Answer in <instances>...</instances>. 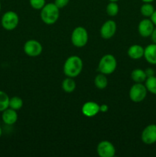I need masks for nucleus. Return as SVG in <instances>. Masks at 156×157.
I'll use <instances>...</instances> for the list:
<instances>
[{
  "label": "nucleus",
  "instance_id": "1",
  "mask_svg": "<svg viewBox=\"0 0 156 157\" xmlns=\"http://www.w3.org/2000/svg\"><path fill=\"white\" fill-rule=\"evenodd\" d=\"M83 61L79 56L72 55L65 61L63 67L64 75L69 78H76L83 70Z\"/></svg>",
  "mask_w": 156,
  "mask_h": 157
},
{
  "label": "nucleus",
  "instance_id": "2",
  "mask_svg": "<svg viewBox=\"0 0 156 157\" xmlns=\"http://www.w3.org/2000/svg\"><path fill=\"white\" fill-rule=\"evenodd\" d=\"M60 17V9L54 2L46 3L41 9V18L46 25H54Z\"/></svg>",
  "mask_w": 156,
  "mask_h": 157
},
{
  "label": "nucleus",
  "instance_id": "3",
  "mask_svg": "<svg viewBox=\"0 0 156 157\" xmlns=\"http://www.w3.org/2000/svg\"><path fill=\"white\" fill-rule=\"evenodd\" d=\"M117 67V61L115 56L111 54L105 55L100 58L98 64V70L104 75H111L116 71Z\"/></svg>",
  "mask_w": 156,
  "mask_h": 157
},
{
  "label": "nucleus",
  "instance_id": "4",
  "mask_svg": "<svg viewBox=\"0 0 156 157\" xmlns=\"http://www.w3.org/2000/svg\"><path fill=\"white\" fill-rule=\"evenodd\" d=\"M89 40L88 32L87 29L82 26L75 28L72 32L71 42L75 47L83 48L87 44Z\"/></svg>",
  "mask_w": 156,
  "mask_h": 157
},
{
  "label": "nucleus",
  "instance_id": "5",
  "mask_svg": "<svg viewBox=\"0 0 156 157\" xmlns=\"http://www.w3.org/2000/svg\"><path fill=\"white\" fill-rule=\"evenodd\" d=\"M147 90L145 84L142 83H136L129 90V98L132 102L140 103L145 99L147 96Z\"/></svg>",
  "mask_w": 156,
  "mask_h": 157
},
{
  "label": "nucleus",
  "instance_id": "6",
  "mask_svg": "<svg viewBox=\"0 0 156 157\" xmlns=\"http://www.w3.org/2000/svg\"><path fill=\"white\" fill-rule=\"evenodd\" d=\"M19 23V17L16 12L13 11H8L3 14L1 19L2 26L7 31H12L15 29Z\"/></svg>",
  "mask_w": 156,
  "mask_h": 157
},
{
  "label": "nucleus",
  "instance_id": "7",
  "mask_svg": "<svg viewBox=\"0 0 156 157\" xmlns=\"http://www.w3.org/2000/svg\"><path fill=\"white\" fill-rule=\"evenodd\" d=\"M24 52L28 56L37 57L39 56L43 51V47L41 43L35 39H31L26 41L24 44Z\"/></svg>",
  "mask_w": 156,
  "mask_h": 157
},
{
  "label": "nucleus",
  "instance_id": "8",
  "mask_svg": "<svg viewBox=\"0 0 156 157\" xmlns=\"http://www.w3.org/2000/svg\"><path fill=\"white\" fill-rule=\"evenodd\" d=\"M96 152L100 157H113L116 154V148L111 142L103 140L97 145Z\"/></svg>",
  "mask_w": 156,
  "mask_h": 157
},
{
  "label": "nucleus",
  "instance_id": "9",
  "mask_svg": "<svg viewBox=\"0 0 156 157\" xmlns=\"http://www.w3.org/2000/svg\"><path fill=\"white\" fill-rule=\"evenodd\" d=\"M142 141L146 145L156 143V124H149L144 128L141 135Z\"/></svg>",
  "mask_w": 156,
  "mask_h": 157
},
{
  "label": "nucleus",
  "instance_id": "10",
  "mask_svg": "<svg viewBox=\"0 0 156 157\" xmlns=\"http://www.w3.org/2000/svg\"><path fill=\"white\" fill-rule=\"evenodd\" d=\"M117 29V25L115 21L111 19L107 20L103 23L100 29V36L104 39H110L115 35Z\"/></svg>",
  "mask_w": 156,
  "mask_h": 157
},
{
  "label": "nucleus",
  "instance_id": "11",
  "mask_svg": "<svg viewBox=\"0 0 156 157\" xmlns=\"http://www.w3.org/2000/svg\"><path fill=\"white\" fill-rule=\"evenodd\" d=\"M154 28V25L153 24L151 20L148 18H145L139 22L138 31L141 36L143 38H148L151 36Z\"/></svg>",
  "mask_w": 156,
  "mask_h": 157
},
{
  "label": "nucleus",
  "instance_id": "12",
  "mask_svg": "<svg viewBox=\"0 0 156 157\" xmlns=\"http://www.w3.org/2000/svg\"><path fill=\"white\" fill-rule=\"evenodd\" d=\"M82 113L87 117H93L99 112V105L94 101H87L81 108Z\"/></svg>",
  "mask_w": 156,
  "mask_h": 157
},
{
  "label": "nucleus",
  "instance_id": "13",
  "mask_svg": "<svg viewBox=\"0 0 156 157\" xmlns=\"http://www.w3.org/2000/svg\"><path fill=\"white\" fill-rule=\"evenodd\" d=\"M2 120L6 125H13L18 121V113L17 110L8 107L7 109L2 112Z\"/></svg>",
  "mask_w": 156,
  "mask_h": 157
},
{
  "label": "nucleus",
  "instance_id": "14",
  "mask_svg": "<svg viewBox=\"0 0 156 157\" xmlns=\"http://www.w3.org/2000/svg\"><path fill=\"white\" fill-rule=\"evenodd\" d=\"M144 58L149 64H156V44L152 43L145 47Z\"/></svg>",
  "mask_w": 156,
  "mask_h": 157
},
{
  "label": "nucleus",
  "instance_id": "15",
  "mask_svg": "<svg viewBox=\"0 0 156 157\" xmlns=\"http://www.w3.org/2000/svg\"><path fill=\"white\" fill-rule=\"evenodd\" d=\"M144 51L145 48L140 44H132L128 49V57L133 60H139L144 57Z\"/></svg>",
  "mask_w": 156,
  "mask_h": 157
},
{
  "label": "nucleus",
  "instance_id": "16",
  "mask_svg": "<svg viewBox=\"0 0 156 157\" xmlns=\"http://www.w3.org/2000/svg\"><path fill=\"white\" fill-rule=\"evenodd\" d=\"M131 78L135 83H143L147 79L146 74L145 70L140 68H136L133 70L131 73Z\"/></svg>",
  "mask_w": 156,
  "mask_h": 157
},
{
  "label": "nucleus",
  "instance_id": "17",
  "mask_svg": "<svg viewBox=\"0 0 156 157\" xmlns=\"http://www.w3.org/2000/svg\"><path fill=\"white\" fill-rule=\"evenodd\" d=\"M94 84L99 90H103L108 85V79L104 74H99L94 78Z\"/></svg>",
  "mask_w": 156,
  "mask_h": 157
},
{
  "label": "nucleus",
  "instance_id": "18",
  "mask_svg": "<svg viewBox=\"0 0 156 157\" xmlns=\"http://www.w3.org/2000/svg\"><path fill=\"white\" fill-rule=\"evenodd\" d=\"M62 89L66 93H72L76 89V82L72 78H66L62 82Z\"/></svg>",
  "mask_w": 156,
  "mask_h": 157
},
{
  "label": "nucleus",
  "instance_id": "19",
  "mask_svg": "<svg viewBox=\"0 0 156 157\" xmlns=\"http://www.w3.org/2000/svg\"><path fill=\"white\" fill-rule=\"evenodd\" d=\"M154 7L151 3L144 2V4L141 6L140 12L145 18H150L154 12Z\"/></svg>",
  "mask_w": 156,
  "mask_h": 157
},
{
  "label": "nucleus",
  "instance_id": "20",
  "mask_svg": "<svg viewBox=\"0 0 156 157\" xmlns=\"http://www.w3.org/2000/svg\"><path fill=\"white\" fill-rule=\"evenodd\" d=\"M145 85L147 90L152 94L156 95V76L148 77L145 81Z\"/></svg>",
  "mask_w": 156,
  "mask_h": 157
},
{
  "label": "nucleus",
  "instance_id": "21",
  "mask_svg": "<svg viewBox=\"0 0 156 157\" xmlns=\"http://www.w3.org/2000/svg\"><path fill=\"white\" fill-rule=\"evenodd\" d=\"M23 107V100L20 97L14 96L9 99V107L15 110H19Z\"/></svg>",
  "mask_w": 156,
  "mask_h": 157
},
{
  "label": "nucleus",
  "instance_id": "22",
  "mask_svg": "<svg viewBox=\"0 0 156 157\" xmlns=\"http://www.w3.org/2000/svg\"><path fill=\"white\" fill-rule=\"evenodd\" d=\"M119 11V7L116 2H110L106 8V12L109 16L115 17L118 15Z\"/></svg>",
  "mask_w": 156,
  "mask_h": 157
},
{
  "label": "nucleus",
  "instance_id": "23",
  "mask_svg": "<svg viewBox=\"0 0 156 157\" xmlns=\"http://www.w3.org/2000/svg\"><path fill=\"white\" fill-rule=\"evenodd\" d=\"M10 98L6 92L0 90V112L4 111L9 106Z\"/></svg>",
  "mask_w": 156,
  "mask_h": 157
},
{
  "label": "nucleus",
  "instance_id": "24",
  "mask_svg": "<svg viewBox=\"0 0 156 157\" xmlns=\"http://www.w3.org/2000/svg\"><path fill=\"white\" fill-rule=\"evenodd\" d=\"M31 6L34 9L41 10L46 4V0H29Z\"/></svg>",
  "mask_w": 156,
  "mask_h": 157
},
{
  "label": "nucleus",
  "instance_id": "25",
  "mask_svg": "<svg viewBox=\"0 0 156 157\" xmlns=\"http://www.w3.org/2000/svg\"><path fill=\"white\" fill-rule=\"evenodd\" d=\"M69 2H70V0H54V3L61 9L67 6Z\"/></svg>",
  "mask_w": 156,
  "mask_h": 157
},
{
  "label": "nucleus",
  "instance_id": "26",
  "mask_svg": "<svg viewBox=\"0 0 156 157\" xmlns=\"http://www.w3.org/2000/svg\"><path fill=\"white\" fill-rule=\"evenodd\" d=\"M145 74H146L147 78H148V77L154 76V75H155L154 70L153 68H151V67H148V68L145 69Z\"/></svg>",
  "mask_w": 156,
  "mask_h": 157
},
{
  "label": "nucleus",
  "instance_id": "27",
  "mask_svg": "<svg viewBox=\"0 0 156 157\" xmlns=\"http://www.w3.org/2000/svg\"><path fill=\"white\" fill-rule=\"evenodd\" d=\"M109 110V106L107 104H102L99 106V112H102V113H106Z\"/></svg>",
  "mask_w": 156,
  "mask_h": 157
},
{
  "label": "nucleus",
  "instance_id": "28",
  "mask_svg": "<svg viewBox=\"0 0 156 157\" xmlns=\"http://www.w3.org/2000/svg\"><path fill=\"white\" fill-rule=\"evenodd\" d=\"M151 41H152V43H154V44H156V27L154 28V31H153L152 34L151 35Z\"/></svg>",
  "mask_w": 156,
  "mask_h": 157
},
{
  "label": "nucleus",
  "instance_id": "29",
  "mask_svg": "<svg viewBox=\"0 0 156 157\" xmlns=\"http://www.w3.org/2000/svg\"><path fill=\"white\" fill-rule=\"evenodd\" d=\"M150 19L151 20V21H152L153 24L154 25V26H156V9L154 10V13L152 14V15L150 17Z\"/></svg>",
  "mask_w": 156,
  "mask_h": 157
},
{
  "label": "nucleus",
  "instance_id": "30",
  "mask_svg": "<svg viewBox=\"0 0 156 157\" xmlns=\"http://www.w3.org/2000/svg\"><path fill=\"white\" fill-rule=\"evenodd\" d=\"M143 2H149V3H151L153 2L154 1V0H142Z\"/></svg>",
  "mask_w": 156,
  "mask_h": 157
},
{
  "label": "nucleus",
  "instance_id": "31",
  "mask_svg": "<svg viewBox=\"0 0 156 157\" xmlns=\"http://www.w3.org/2000/svg\"><path fill=\"white\" fill-rule=\"evenodd\" d=\"M2 130L1 127H0V137L2 136Z\"/></svg>",
  "mask_w": 156,
  "mask_h": 157
},
{
  "label": "nucleus",
  "instance_id": "32",
  "mask_svg": "<svg viewBox=\"0 0 156 157\" xmlns=\"http://www.w3.org/2000/svg\"><path fill=\"white\" fill-rule=\"evenodd\" d=\"M109 1H110V2H117L119 0H109Z\"/></svg>",
  "mask_w": 156,
  "mask_h": 157
},
{
  "label": "nucleus",
  "instance_id": "33",
  "mask_svg": "<svg viewBox=\"0 0 156 157\" xmlns=\"http://www.w3.org/2000/svg\"><path fill=\"white\" fill-rule=\"evenodd\" d=\"M1 9H2V4H1V1H0V11H1Z\"/></svg>",
  "mask_w": 156,
  "mask_h": 157
},
{
  "label": "nucleus",
  "instance_id": "34",
  "mask_svg": "<svg viewBox=\"0 0 156 157\" xmlns=\"http://www.w3.org/2000/svg\"><path fill=\"white\" fill-rule=\"evenodd\" d=\"M0 23H1V21H0Z\"/></svg>",
  "mask_w": 156,
  "mask_h": 157
}]
</instances>
